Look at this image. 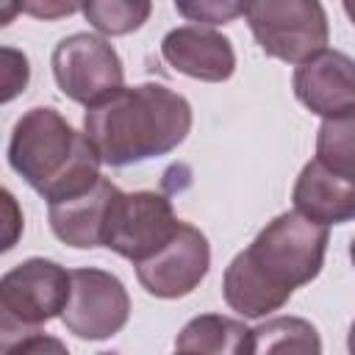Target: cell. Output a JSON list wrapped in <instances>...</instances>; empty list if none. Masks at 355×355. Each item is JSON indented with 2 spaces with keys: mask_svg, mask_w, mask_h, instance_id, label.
I'll return each instance as SVG.
<instances>
[{
  "mask_svg": "<svg viewBox=\"0 0 355 355\" xmlns=\"http://www.w3.org/2000/svg\"><path fill=\"white\" fill-rule=\"evenodd\" d=\"M55 86L78 105H94L125 86V64L114 44L97 33H69L50 55Z\"/></svg>",
  "mask_w": 355,
  "mask_h": 355,
  "instance_id": "8992f818",
  "label": "cell"
},
{
  "mask_svg": "<svg viewBox=\"0 0 355 355\" xmlns=\"http://www.w3.org/2000/svg\"><path fill=\"white\" fill-rule=\"evenodd\" d=\"M78 8H80V0H22V14L44 22L72 17Z\"/></svg>",
  "mask_w": 355,
  "mask_h": 355,
  "instance_id": "ffe728a7",
  "label": "cell"
},
{
  "mask_svg": "<svg viewBox=\"0 0 355 355\" xmlns=\"http://www.w3.org/2000/svg\"><path fill=\"white\" fill-rule=\"evenodd\" d=\"M341 6H344V11H347V17H349V22L355 25V0H341Z\"/></svg>",
  "mask_w": 355,
  "mask_h": 355,
  "instance_id": "7402d4cb",
  "label": "cell"
},
{
  "mask_svg": "<svg viewBox=\"0 0 355 355\" xmlns=\"http://www.w3.org/2000/svg\"><path fill=\"white\" fill-rule=\"evenodd\" d=\"M178 352H227L250 355V327L222 313H202L183 324L175 338Z\"/></svg>",
  "mask_w": 355,
  "mask_h": 355,
  "instance_id": "5bb4252c",
  "label": "cell"
},
{
  "mask_svg": "<svg viewBox=\"0 0 355 355\" xmlns=\"http://www.w3.org/2000/svg\"><path fill=\"white\" fill-rule=\"evenodd\" d=\"M349 261H352V266H355V236H352V241H349Z\"/></svg>",
  "mask_w": 355,
  "mask_h": 355,
  "instance_id": "cb8c5ba5",
  "label": "cell"
},
{
  "mask_svg": "<svg viewBox=\"0 0 355 355\" xmlns=\"http://www.w3.org/2000/svg\"><path fill=\"white\" fill-rule=\"evenodd\" d=\"M161 58L180 75L222 83L236 72V50L214 25H180L161 39Z\"/></svg>",
  "mask_w": 355,
  "mask_h": 355,
  "instance_id": "30bf717a",
  "label": "cell"
},
{
  "mask_svg": "<svg viewBox=\"0 0 355 355\" xmlns=\"http://www.w3.org/2000/svg\"><path fill=\"white\" fill-rule=\"evenodd\" d=\"M180 227L175 208L166 194L158 191H116L111 200L103 247L116 252L125 261H144L158 252Z\"/></svg>",
  "mask_w": 355,
  "mask_h": 355,
  "instance_id": "52a82bcc",
  "label": "cell"
},
{
  "mask_svg": "<svg viewBox=\"0 0 355 355\" xmlns=\"http://www.w3.org/2000/svg\"><path fill=\"white\" fill-rule=\"evenodd\" d=\"M255 352H322V338L308 319L275 316L250 330V355Z\"/></svg>",
  "mask_w": 355,
  "mask_h": 355,
  "instance_id": "9a60e30c",
  "label": "cell"
},
{
  "mask_svg": "<svg viewBox=\"0 0 355 355\" xmlns=\"http://www.w3.org/2000/svg\"><path fill=\"white\" fill-rule=\"evenodd\" d=\"M22 11V0H3V14H0V25H8L14 19V14Z\"/></svg>",
  "mask_w": 355,
  "mask_h": 355,
  "instance_id": "44dd1931",
  "label": "cell"
},
{
  "mask_svg": "<svg viewBox=\"0 0 355 355\" xmlns=\"http://www.w3.org/2000/svg\"><path fill=\"white\" fill-rule=\"evenodd\" d=\"M0 53H3V103H11L19 92H25L31 80V67H28V55L14 47H3Z\"/></svg>",
  "mask_w": 355,
  "mask_h": 355,
  "instance_id": "d6986e66",
  "label": "cell"
},
{
  "mask_svg": "<svg viewBox=\"0 0 355 355\" xmlns=\"http://www.w3.org/2000/svg\"><path fill=\"white\" fill-rule=\"evenodd\" d=\"M244 19L258 47L286 64H302L330 42L322 0H247Z\"/></svg>",
  "mask_w": 355,
  "mask_h": 355,
  "instance_id": "5b68a950",
  "label": "cell"
},
{
  "mask_svg": "<svg viewBox=\"0 0 355 355\" xmlns=\"http://www.w3.org/2000/svg\"><path fill=\"white\" fill-rule=\"evenodd\" d=\"M175 11L197 25H227L244 14L247 0H172Z\"/></svg>",
  "mask_w": 355,
  "mask_h": 355,
  "instance_id": "ac0fdd59",
  "label": "cell"
},
{
  "mask_svg": "<svg viewBox=\"0 0 355 355\" xmlns=\"http://www.w3.org/2000/svg\"><path fill=\"white\" fill-rule=\"evenodd\" d=\"M316 158L333 172L355 178V108L322 119L316 130Z\"/></svg>",
  "mask_w": 355,
  "mask_h": 355,
  "instance_id": "2e32d148",
  "label": "cell"
},
{
  "mask_svg": "<svg viewBox=\"0 0 355 355\" xmlns=\"http://www.w3.org/2000/svg\"><path fill=\"white\" fill-rule=\"evenodd\" d=\"M327 225L294 211L277 214L225 269L222 297L244 319L280 311L294 288L311 283L327 252Z\"/></svg>",
  "mask_w": 355,
  "mask_h": 355,
  "instance_id": "6da1fadb",
  "label": "cell"
},
{
  "mask_svg": "<svg viewBox=\"0 0 355 355\" xmlns=\"http://www.w3.org/2000/svg\"><path fill=\"white\" fill-rule=\"evenodd\" d=\"M80 11L97 33L128 36L150 19L153 0H80Z\"/></svg>",
  "mask_w": 355,
  "mask_h": 355,
  "instance_id": "e0dca14e",
  "label": "cell"
},
{
  "mask_svg": "<svg viewBox=\"0 0 355 355\" xmlns=\"http://www.w3.org/2000/svg\"><path fill=\"white\" fill-rule=\"evenodd\" d=\"M189 100L164 83L122 86L83 114V133L108 166H133L178 150L191 130Z\"/></svg>",
  "mask_w": 355,
  "mask_h": 355,
  "instance_id": "7a4b0ae2",
  "label": "cell"
},
{
  "mask_svg": "<svg viewBox=\"0 0 355 355\" xmlns=\"http://www.w3.org/2000/svg\"><path fill=\"white\" fill-rule=\"evenodd\" d=\"M141 288L158 300H178L191 294L211 269V244L205 233L180 222L175 236L150 258L133 263Z\"/></svg>",
  "mask_w": 355,
  "mask_h": 355,
  "instance_id": "9c48e42d",
  "label": "cell"
},
{
  "mask_svg": "<svg viewBox=\"0 0 355 355\" xmlns=\"http://www.w3.org/2000/svg\"><path fill=\"white\" fill-rule=\"evenodd\" d=\"M72 291V272L50 258H28L0 277L3 338L31 333L64 313Z\"/></svg>",
  "mask_w": 355,
  "mask_h": 355,
  "instance_id": "277c9868",
  "label": "cell"
},
{
  "mask_svg": "<svg viewBox=\"0 0 355 355\" xmlns=\"http://www.w3.org/2000/svg\"><path fill=\"white\" fill-rule=\"evenodd\" d=\"M347 349L355 355V322L349 324V336H347Z\"/></svg>",
  "mask_w": 355,
  "mask_h": 355,
  "instance_id": "603a6c76",
  "label": "cell"
},
{
  "mask_svg": "<svg viewBox=\"0 0 355 355\" xmlns=\"http://www.w3.org/2000/svg\"><path fill=\"white\" fill-rule=\"evenodd\" d=\"M130 319V297L125 283L94 266L72 269L69 302L61 313L67 333L83 341H105Z\"/></svg>",
  "mask_w": 355,
  "mask_h": 355,
  "instance_id": "ba28073f",
  "label": "cell"
},
{
  "mask_svg": "<svg viewBox=\"0 0 355 355\" xmlns=\"http://www.w3.org/2000/svg\"><path fill=\"white\" fill-rule=\"evenodd\" d=\"M294 208L322 225H344L355 219V178L333 172L319 158L308 161L291 189Z\"/></svg>",
  "mask_w": 355,
  "mask_h": 355,
  "instance_id": "4fadbf2b",
  "label": "cell"
},
{
  "mask_svg": "<svg viewBox=\"0 0 355 355\" xmlns=\"http://www.w3.org/2000/svg\"><path fill=\"white\" fill-rule=\"evenodd\" d=\"M8 166L50 202L92 189L100 175V155L86 133H78L53 105L28 108L8 139Z\"/></svg>",
  "mask_w": 355,
  "mask_h": 355,
  "instance_id": "3957f363",
  "label": "cell"
},
{
  "mask_svg": "<svg viewBox=\"0 0 355 355\" xmlns=\"http://www.w3.org/2000/svg\"><path fill=\"white\" fill-rule=\"evenodd\" d=\"M297 100L316 116H336L355 108V58L341 50H319L297 64L291 78Z\"/></svg>",
  "mask_w": 355,
  "mask_h": 355,
  "instance_id": "8fae6325",
  "label": "cell"
},
{
  "mask_svg": "<svg viewBox=\"0 0 355 355\" xmlns=\"http://www.w3.org/2000/svg\"><path fill=\"white\" fill-rule=\"evenodd\" d=\"M116 186L108 178H100L92 189L50 202L47 205V222L58 241L75 250H94L103 247V225L111 208V200L116 197Z\"/></svg>",
  "mask_w": 355,
  "mask_h": 355,
  "instance_id": "7c38bea8",
  "label": "cell"
}]
</instances>
